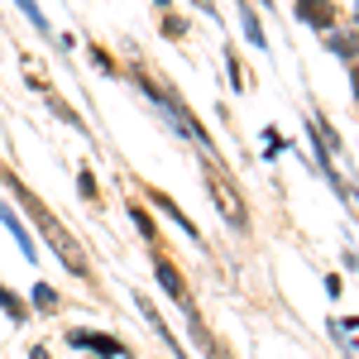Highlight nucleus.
Masks as SVG:
<instances>
[{
    "mask_svg": "<svg viewBox=\"0 0 359 359\" xmlns=\"http://www.w3.org/2000/svg\"><path fill=\"white\" fill-rule=\"evenodd\" d=\"M355 15H359V10H355Z\"/></svg>",
    "mask_w": 359,
    "mask_h": 359,
    "instance_id": "nucleus-16",
    "label": "nucleus"
},
{
    "mask_svg": "<svg viewBox=\"0 0 359 359\" xmlns=\"http://www.w3.org/2000/svg\"><path fill=\"white\" fill-rule=\"evenodd\" d=\"M34 306H39V311H53V306H57V292L48 287V283H39V287H34Z\"/></svg>",
    "mask_w": 359,
    "mask_h": 359,
    "instance_id": "nucleus-7",
    "label": "nucleus"
},
{
    "mask_svg": "<svg viewBox=\"0 0 359 359\" xmlns=\"http://www.w3.org/2000/svg\"><path fill=\"white\" fill-rule=\"evenodd\" d=\"M297 15H302L306 25H316V29H331L335 25V5H331V0H297Z\"/></svg>",
    "mask_w": 359,
    "mask_h": 359,
    "instance_id": "nucleus-3",
    "label": "nucleus"
},
{
    "mask_svg": "<svg viewBox=\"0 0 359 359\" xmlns=\"http://www.w3.org/2000/svg\"><path fill=\"white\" fill-rule=\"evenodd\" d=\"M331 48H335L340 57H355L359 43H355V34H335V39H331Z\"/></svg>",
    "mask_w": 359,
    "mask_h": 359,
    "instance_id": "nucleus-9",
    "label": "nucleus"
},
{
    "mask_svg": "<svg viewBox=\"0 0 359 359\" xmlns=\"http://www.w3.org/2000/svg\"><path fill=\"white\" fill-rule=\"evenodd\" d=\"M0 182H5V187H10V192L20 196V206H25L29 216H34V225H39V230H43V235H48V245L57 249V259H67V269H72V273H77V278H86V273H91V264H86L82 245H77V240H72V230H67V225L57 221L53 211H48V206H43V201H39V196L29 192L25 182H20V177H15V172H0Z\"/></svg>",
    "mask_w": 359,
    "mask_h": 359,
    "instance_id": "nucleus-1",
    "label": "nucleus"
},
{
    "mask_svg": "<svg viewBox=\"0 0 359 359\" xmlns=\"http://www.w3.org/2000/svg\"><path fill=\"white\" fill-rule=\"evenodd\" d=\"M130 216H135V225H139V230H144V235H154V221H149V216L139 211V201H135V206H130Z\"/></svg>",
    "mask_w": 359,
    "mask_h": 359,
    "instance_id": "nucleus-11",
    "label": "nucleus"
},
{
    "mask_svg": "<svg viewBox=\"0 0 359 359\" xmlns=\"http://www.w3.org/2000/svg\"><path fill=\"white\" fill-rule=\"evenodd\" d=\"M350 77H355V91H359V67H355V72H350Z\"/></svg>",
    "mask_w": 359,
    "mask_h": 359,
    "instance_id": "nucleus-14",
    "label": "nucleus"
},
{
    "mask_svg": "<svg viewBox=\"0 0 359 359\" xmlns=\"http://www.w3.org/2000/svg\"><path fill=\"white\" fill-rule=\"evenodd\" d=\"M158 5H168V0H158Z\"/></svg>",
    "mask_w": 359,
    "mask_h": 359,
    "instance_id": "nucleus-15",
    "label": "nucleus"
},
{
    "mask_svg": "<svg viewBox=\"0 0 359 359\" xmlns=\"http://www.w3.org/2000/svg\"><path fill=\"white\" fill-rule=\"evenodd\" d=\"M154 269H158V283L168 287V297H177V302H187V283H182V273H177V269H172L168 259H158Z\"/></svg>",
    "mask_w": 359,
    "mask_h": 359,
    "instance_id": "nucleus-4",
    "label": "nucleus"
},
{
    "mask_svg": "<svg viewBox=\"0 0 359 359\" xmlns=\"http://www.w3.org/2000/svg\"><path fill=\"white\" fill-rule=\"evenodd\" d=\"M0 221L15 230V240H20V249H25V259H34V240H29V230H25V225L15 221V211H10V206H0Z\"/></svg>",
    "mask_w": 359,
    "mask_h": 359,
    "instance_id": "nucleus-6",
    "label": "nucleus"
},
{
    "mask_svg": "<svg viewBox=\"0 0 359 359\" xmlns=\"http://www.w3.org/2000/svg\"><path fill=\"white\" fill-rule=\"evenodd\" d=\"M0 306H5V311H10V316H15V321H20V316H25V302H20V297H15V292H10V287H0Z\"/></svg>",
    "mask_w": 359,
    "mask_h": 359,
    "instance_id": "nucleus-8",
    "label": "nucleus"
},
{
    "mask_svg": "<svg viewBox=\"0 0 359 359\" xmlns=\"http://www.w3.org/2000/svg\"><path fill=\"white\" fill-rule=\"evenodd\" d=\"M206 182H211V196L221 201L225 221H230V225H245L249 211H245V201H240V192L230 187V177H225V172H216V168H206Z\"/></svg>",
    "mask_w": 359,
    "mask_h": 359,
    "instance_id": "nucleus-2",
    "label": "nucleus"
},
{
    "mask_svg": "<svg viewBox=\"0 0 359 359\" xmlns=\"http://www.w3.org/2000/svg\"><path fill=\"white\" fill-rule=\"evenodd\" d=\"M15 5H20V10H25V15H29V20H34V25H39V29L48 25V20H43V10H39L34 0H15Z\"/></svg>",
    "mask_w": 359,
    "mask_h": 359,
    "instance_id": "nucleus-10",
    "label": "nucleus"
},
{
    "mask_svg": "<svg viewBox=\"0 0 359 359\" xmlns=\"http://www.w3.org/2000/svg\"><path fill=\"white\" fill-rule=\"evenodd\" d=\"M72 345H82V350H96V355H120V340H111V335H91V331H77L72 335Z\"/></svg>",
    "mask_w": 359,
    "mask_h": 359,
    "instance_id": "nucleus-5",
    "label": "nucleus"
},
{
    "mask_svg": "<svg viewBox=\"0 0 359 359\" xmlns=\"http://www.w3.org/2000/svg\"><path fill=\"white\" fill-rule=\"evenodd\" d=\"M77 182H82V196H96V177H91V172H82Z\"/></svg>",
    "mask_w": 359,
    "mask_h": 359,
    "instance_id": "nucleus-13",
    "label": "nucleus"
},
{
    "mask_svg": "<svg viewBox=\"0 0 359 359\" xmlns=\"http://www.w3.org/2000/svg\"><path fill=\"white\" fill-rule=\"evenodd\" d=\"M245 29H249V39H254V43H264V29H259V20H254V15H245Z\"/></svg>",
    "mask_w": 359,
    "mask_h": 359,
    "instance_id": "nucleus-12",
    "label": "nucleus"
}]
</instances>
